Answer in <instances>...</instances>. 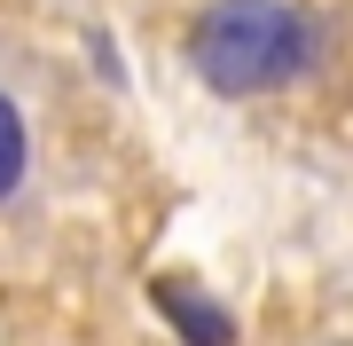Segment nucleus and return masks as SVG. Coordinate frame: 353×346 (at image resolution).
Wrapping results in <instances>:
<instances>
[{"mask_svg": "<svg viewBox=\"0 0 353 346\" xmlns=\"http://www.w3.org/2000/svg\"><path fill=\"white\" fill-rule=\"evenodd\" d=\"M322 55V16L299 0H212L189 32V64L212 95H275Z\"/></svg>", "mask_w": 353, "mask_h": 346, "instance_id": "1", "label": "nucleus"}, {"mask_svg": "<svg viewBox=\"0 0 353 346\" xmlns=\"http://www.w3.org/2000/svg\"><path fill=\"white\" fill-rule=\"evenodd\" d=\"M24 173H32V126H24V103L0 87V205L24 189Z\"/></svg>", "mask_w": 353, "mask_h": 346, "instance_id": "3", "label": "nucleus"}, {"mask_svg": "<svg viewBox=\"0 0 353 346\" xmlns=\"http://www.w3.org/2000/svg\"><path fill=\"white\" fill-rule=\"evenodd\" d=\"M157 307L173 315V331L189 338V346H236V315H228L220 299H204L196 283H181V276H157Z\"/></svg>", "mask_w": 353, "mask_h": 346, "instance_id": "2", "label": "nucleus"}]
</instances>
